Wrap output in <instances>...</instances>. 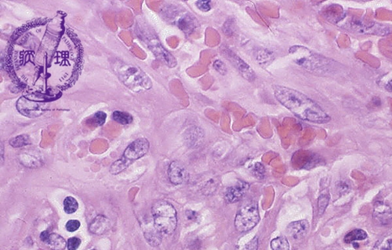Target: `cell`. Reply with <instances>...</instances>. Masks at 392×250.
Wrapping results in <instances>:
<instances>
[{
    "mask_svg": "<svg viewBox=\"0 0 392 250\" xmlns=\"http://www.w3.org/2000/svg\"><path fill=\"white\" fill-rule=\"evenodd\" d=\"M214 68L218 71V73H220L222 75H226L228 71L225 63L221 61L220 59H217L216 61L214 62Z\"/></svg>",
    "mask_w": 392,
    "mask_h": 250,
    "instance_id": "cell-27",
    "label": "cell"
},
{
    "mask_svg": "<svg viewBox=\"0 0 392 250\" xmlns=\"http://www.w3.org/2000/svg\"><path fill=\"white\" fill-rule=\"evenodd\" d=\"M309 231V223L306 220L293 221L288 225L286 232L293 240H301L306 236Z\"/></svg>",
    "mask_w": 392,
    "mask_h": 250,
    "instance_id": "cell-12",
    "label": "cell"
},
{
    "mask_svg": "<svg viewBox=\"0 0 392 250\" xmlns=\"http://www.w3.org/2000/svg\"><path fill=\"white\" fill-rule=\"evenodd\" d=\"M196 6L202 12H208L211 10V2L210 1H198L196 2Z\"/></svg>",
    "mask_w": 392,
    "mask_h": 250,
    "instance_id": "cell-30",
    "label": "cell"
},
{
    "mask_svg": "<svg viewBox=\"0 0 392 250\" xmlns=\"http://www.w3.org/2000/svg\"><path fill=\"white\" fill-rule=\"evenodd\" d=\"M18 111L24 116L28 117H37L44 114L45 109L43 105L37 103L34 100L21 98L17 103Z\"/></svg>",
    "mask_w": 392,
    "mask_h": 250,
    "instance_id": "cell-9",
    "label": "cell"
},
{
    "mask_svg": "<svg viewBox=\"0 0 392 250\" xmlns=\"http://www.w3.org/2000/svg\"><path fill=\"white\" fill-rule=\"evenodd\" d=\"M367 237H368V234L363 229H355V230L348 233L345 235L344 240H345V243L350 244L356 241L365 240V239H367Z\"/></svg>",
    "mask_w": 392,
    "mask_h": 250,
    "instance_id": "cell-17",
    "label": "cell"
},
{
    "mask_svg": "<svg viewBox=\"0 0 392 250\" xmlns=\"http://www.w3.org/2000/svg\"><path fill=\"white\" fill-rule=\"evenodd\" d=\"M111 222L108 217L103 215H98L93 219L91 224L89 225V229L90 232L97 235L105 234L110 229Z\"/></svg>",
    "mask_w": 392,
    "mask_h": 250,
    "instance_id": "cell-13",
    "label": "cell"
},
{
    "mask_svg": "<svg viewBox=\"0 0 392 250\" xmlns=\"http://www.w3.org/2000/svg\"><path fill=\"white\" fill-rule=\"evenodd\" d=\"M145 38L147 40V45L151 51L152 52L159 60L170 67H174L176 65V60L174 57L161 45L160 41L156 37L149 36V37L147 36Z\"/></svg>",
    "mask_w": 392,
    "mask_h": 250,
    "instance_id": "cell-7",
    "label": "cell"
},
{
    "mask_svg": "<svg viewBox=\"0 0 392 250\" xmlns=\"http://www.w3.org/2000/svg\"><path fill=\"white\" fill-rule=\"evenodd\" d=\"M381 250H392V239L387 240L381 247Z\"/></svg>",
    "mask_w": 392,
    "mask_h": 250,
    "instance_id": "cell-34",
    "label": "cell"
},
{
    "mask_svg": "<svg viewBox=\"0 0 392 250\" xmlns=\"http://www.w3.org/2000/svg\"><path fill=\"white\" fill-rule=\"evenodd\" d=\"M169 179L171 183L174 185H181L188 178V172L186 168L179 161H173L169 166Z\"/></svg>",
    "mask_w": 392,
    "mask_h": 250,
    "instance_id": "cell-10",
    "label": "cell"
},
{
    "mask_svg": "<svg viewBox=\"0 0 392 250\" xmlns=\"http://www.w3.org/2000/svg\"><path fill=\"white\" fill-rule=\"evenodd\" d=\"M145 238L147 242L152 246H158L161 244L163 234L154 226L153 223L152 226H148L144 231Z\"/></svg>",
    "mask_w": 392,
    "mask_h": 250,
    "instance_id": "cell-14",
    "label": "cell"
},
{
    "mask_svg": "<svg viewBox=\"0 0 392 250\" xmlns=\"http://www.w3.org/2000/svg\"><path fill=\"white\" fill-rule=\"evenodd\" d=\"M273 90L276 99L298 118L315 124H326L330 120V116L317 103L299 91L281 85L274 86Z\"/></svg>",
    "mask_w": 392,
    "mask_h": 250,
    "instance_id": "cell-1",
    "label": "cell"
},
{
    "mask_svg": "<svg viewBox=\"0 0 392 250\" xmlns=\"http://www.w3.org/2000/svg\"><path fill=\"white\" fill-rule=\"evenodd\" d=\"M197 25L198 24H197L196 18L190 14H184L177 20L178 28L184 33H191L193 32Z\"/></svg>",
    "mask_w": 392,
    "mask_h": 250,
    "instance_id": "cell-15",
    "label": "cell"
},
{
    "mask_svg": "<svg viewBox=\"0 0 392 250\" xmlns=\"http://www.w3.org/2000/svg\"><path fill=\"white\" fill-rule=\"evenodd\" d=\"M258 203L249 201L243 203L235 218V227L240 232H246L254 229L260 221Z\"/></svg>",
    "mask_w": 392,
    "mask_h": 250,
    "instance_id": "cell-6",
    "label": "cell"
},
{
    "mask_svg": "<svg viewBox=\"0 0 392 250\" xmlns=\"http://www.w3.org/2000/svg\"><path fill=\"white\" fill-rule=\"evenodd\" d=\"M112 119L118 124L127 125L133 122V118L132 115H130L129 113L123 112V111H115L113 112Z\"/></svg>",
    "mask_w": 392,
    "mask_h": 250,
    "instance_id": "cell-18",
    "label": "cell"
},
{
    "mask_svg": "<svg viewBox=\"0 0 392 250\" xmlns=\"http://www.w3.org/2000/svg\"><path fill=\"white\" fill-rule=\"evenodd\" d=\"M258 246H259V238L255 236L254 238H252L250 242H248L243 246H240L237 250H258Z\"/></svg>",
    "mask_w": 392,
    "mask_h": 250,
    "instance_id": "cell-25",
    "label": "cell"
},
{
    "mask_svg": "<svg viewBox=\"0 0 392 250\" xmlns=\"http://www.w3.org/2000/svg\"><path fill=\"white\" fill-rule=\"evenodd\" d=\"M190 137H192L190 142L192 143V146L197 145V143L199 142L201 139L203 138V133L202 131H201L199 128L197 127H195L194 128H192L190 132Z\"/></svg>",
    "mask_w": 392,
    "mask_h": 250,
    "instance_id": "cell-23",
    "label": "cell"
},
{
    "mask_svg": "<svg viewBox=\"0 0 392 250\" xmlns=\"http://www.w3.org/2000/svg\"><path fill=\"white\" fill-rule=\"evenodd\" d=\"M222 53L225 56V58L232 62V64L238 69L241 75L243 76L244 78H246V80L250 81L255 80V72L246 62L244 61L243 59H241L238 55H236L231 49H223Z\"/></svg>",
    "mask_w": 392,
    "mask_h": 250,
    "instance_id": "cell-8",
    "label": "cell"
},
{
    "mask_svg": "<svg viewBox=\"0 0 392 250\" xmlns=\"http://www.w3.org/2000/svg\"><path fill=\"white\" fill-rule=\"evenodd\" d=\"M79 208V203L77 200L72 196L66 197L64 200V210L67 214H71L77 211Z\"/></svg>",
    "mask_w": 392,
    "mask_h": 250,
    "instance_id": "cell-19",
    "label": "cell"
},
{
    "mask_svg": "<svg viewBox=\"0 0 392 250\" xmlns=\"http://www.w3.org/2000/svg\"><path fill=\"white\" fill-rule=\"evenodd\" d=\"M10 146L14 148L24 147V146H28L31 144V140H30L29 136L26 135H21L17 136L15 138L10 140Z\"/></svg>",
    "mask_w": 392,
    "mask_h": 250,
    "instance_id": "cell-22",
    "label": "cell"
},
{
    "mask_svg": "<svg viewBox=\"0 0 392 250\" xmlns=\"http://www.w3.org/2000/svg\"><path fill=\"white\" fill-rule=\"evenodd\" d=\"M46 244L49 246V248L52 250H64L66 248L67 242L65 240L63 237L56 233H52L50 234L49 239L46 242Z\"/></svg>",
    "mask_w": 392,
    "mask_h": 250,
    "instance_id": "cell-16",
    "label": "cell"
},
{
    "mask_svg": "<svg viewBox=\"0 0 392 250\" xmlns=\"http://www.w3.org/2000/svg\"><path fill=\"white\" fill-rule=\"evenodd\" d=\"M187 218L192 221H197L199 218V214L194 211H188L186 212Z\"/></svg>",
    "mask_w": 392,
    "mask_h": 250,
    "instance_id": "cell-32",
    "label": "cell"
},
{
    "mask_svg": "<svg viewBox=\"0 0 392 250\" xmlns=\"http://www.w3.org/2000/svg\"><path fill=\"white\" fill-rule=\"evenodd\" d=\"M153 223L158 230L165 235L174 232L177 225V214L174 207L164 200L156 202L152 208Z\"/></svg>",
    "mask_w": 392,
    "mask_h": 250,
    "instance_id": "cell-4",
    "label": "cell"
},
{
    "mask_svg": "<svg viewBox=\"0 0 392 250\" xmlns=\"http://www.w3.org/2000/svg\"><path fill=\"white\" fill-rule=\"evenodd\" d=\"M111 67L123 84L133 92L140 93L152 88V81L149 75L138 66L115 60L111 64Z\"/></svg>",
    "mask_w": 392,
    "mask_h": 250,
    "instance_id": "cell-2",
    "label": "cell"
},
{
    "mask_svg": "<svg viewBox=\"0 0 392 250\" xmlns=\"http://www.w3.org/2000/svg\"><path fill=\"white\" fill-rule=\"evenodd\" d=\"M216 185L214 184V182H210L209 181L208 183L206 184V185H204V188H203V193H204L205 195H211L213 192H214V191L216 190Z\"/></svg>",
    "mask_w": 392,
    "mask_h": 250,
    "instance_id": "cell-31",
    "label": "cell"
},
{
    "mask_svg": "<svg viewBox=\"0 0 392 250\" xmlns=\"http://www.w3.org/2000/svg\"><path fill=\"white\" fill-rule=\"evenodd\" d=\"M150 144L145 138H137L127 146L122 157L113 163L110 168L111 174H118L133 164V162L145 156L149 152Z\"/></svg>",
    "mask_w": 392,
    "mask_h": 250,
    "instance_id": "cell-5",
    "label": "cell"
},
{
    "mask_svg": "<svg viewBox=\"0 0 392 250\" xmlns=\"http://www.w3.org/2000/svg\"><path fill=\"white\" fill-rule=\"evenodd\" d=\"M106 119H107L106 113L103 111H97L90 117V119L88 120L87 122L93 126L100 127L105 124Z\"/></svg>",
    "mask_w": 392,
    "mask_h": 250,
    "instance_id": "cell-21",
    "label": "cell"
},
{
    "mask_svg": "<svg viewBox=\"0 0 392 250\" xmlns=\"http://www.w3.org/2000/svg\"><path fill=\"white\" fill-rule=\"evenodd\" d=\"M253 171H254V173L255 174L256 177H259V178H262L264 176V173H265L264 167L260 163H257L254 165Z\"/></svg>",
    "mask_w": 392,
    "mask_h": 250,
    "instance_id": "cell-29",
    "label": "cell"
},
{
    "mask_svg": "<svg viewBox=\"0 0 392 250\" xmlns=\"http://www.w3.org/2000/svg\"><path fill=\"white\" fill-rule=\"evenodd\" d=\"M81 245V240L76 237L70 238L67 242V248L68 250H77Z\"/></svg>",
    "mask_w": 392,
    "mask_h": 250,
    "instance_id": "cell-26",
    "label": "cell"
},
{
    "mask_svg": "<svg viewBox=\"0 0 392 250\" xmlns=\"http://www.w3.org/2000/svg\"><path fill=\"white\" fill-rule=\"evenodd\" d=\"M250 185L245 181H239L235 185L228 187L224 193V199L228 203H235L240 201L246 195Z\"/></svg>",
    "mask_w": 392,
    "mask_h": 250,
    "instance_id": "cell-11",
    "label": "cell"
},
{
    "mask_svg": "<svg viewBox=\"0 0 392 250\" xmlns=\"http://www.w3.org/2000/svg\"><path fill=\"white\" fill-rule=\"evenodd\" d=\"M272 250H289V243L285 237H277L271 242Z\"/></svg>",
    "mask_w": 392,
    "mask_h": 250,
    "instance_id": "cell-20",
    "label": "cell"
},
{
    "mask_svg": "<svg viewBox=\"0 0 392 250\" xmlns=\"http://www.w3.org/2000/svg\"><path fill=\"white\" fill-rule=\"evenodd\" d=\"M50 233L48 231H43L41 234H40V239L43 241L44 242H47L48 239H49V237H50Z\"/></svg>",
    "mask_w": 392,
    "mask_h": 250,
    "instance_id": "cell-33",
    "label": "cell"
},
{
    "mask_svg": "<svg viewBox=\"0 0 392 250\" xmlns=\"http://www.w3.org/2000/svg\"><path fill=\"white\" fill-rule=\"evenodd\" d=\"M80 225H81V224L77 220H70L66 224V229L69 232H74V231L80 229Z\"/></svg>",
    "mask_w": 392,
    "mask_h": 250,
    "instance_id": "cell-28",
    "label": "cell"
},
{
    "mask_svg": "<svg viewBox=\"0 0 392 250\" xmlns=\"http://www.w3.org/2000/svg\"><path fill=\"white\" fill-rule=\"evenodd\" d=\"M386 89H388L389 92H392V80H391L390 81H388L386 85Z\"/></svg>",
    "mask_w": 392,
    "mask_h": 250,
    "instance_id": "cell-35",
    "label": "cell"
},
{
    "mask_svg": "<svg viewBox=\"0 0 392 250\" xmlns=\"http://www.w3.org/2000/svg\"><path fill=\"white\" fill-rule=\"evenodd\" d=\"M329 196L327 194H323L320 195L318 200V207H319V214H323L324 211L327 209V206L329 204Z\"/></svg>",
    "mask_w": 392,
    "mask_h": 250,
    "instance_id": "cell-24",
    "label": "cell"
},
{
    "mask_svg": "<svg viewBox=\"0 0 392 250\" xmlns=\"http://www.w3.org/2000/svg\"><path fill=\"white\" fill-rule=\"evenodd\" d=\"M289 52L293 61L307 71L326 72L332 69L333 64L337 63L303 46L295 45L290 48Z\"/></svg>",
    "mask_w": 392,
    "mask_h": 250,
    "instance_id": "cell-3",
    "label": "cell"
}]
</instances>
